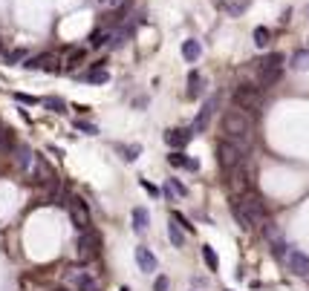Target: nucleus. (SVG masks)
Instances as JSON below:
<instances>
[{
    "mask_svg": "<svg viewBox=\"0 0 309 291\" xmlns=\"http://www.w3.org/2000/svg\"><path fill=\"white\" fill-rule=\"evenodd\" d=\"M220 130L226 133V139L237 141V144H243V147L251 150V115L246 110H240V107L226 110L220 118Z\"/></svg>",
    "mask_w": 309,
    "mask_h": 291,
    "instance_id": "obj_1",
    "label": "nucleus"
},
{
    "mask_svg": "<svg viewBox=\"0 0 309 291\" xmlns=\"http://www.w3.org/2000/svg\"><path fill=\"white\" fill-rule=\"evenodd\" d=\"M231 213H234V219L240 222V228L243 231H251L257 225H263L269 219V211H266V205L257 199V196H243V199H234L231 202Z\"/></svg>",
    "mask_w": 309,
    "mask_h": 291,
    "instance_id": "obj_2",
    "label": "nucleus"
},
{
    "mask_svg": "<svg viewBox=\"0 0 309 291\" xmlns=\"http://www.w3.org/2000/svg\"><path fill=\"white\" fill-rule=\"evenodd\" d=\"M248 156H251V150L243 147V144H237V141H231V139H222L217 144V161H220L222 173H231V170L243 168L248 161Z\"/></svg>",
    "mask_w": 309,
    "mask_h": 291,
    "instance_id": "obj_3",
    "label": "nucleus"
},
{
    "mask_svg": "<svg viewBox=\"0 0 309 291\" xmlns=\"http://www.w3.org/2000/svg\"><path fill=\"white\" fill-rule=\"evenodd\" d=\"M251 63H255V70H257V87L266 89V87H272L274 81L280 78L283 63H286V55L283 52H272L269 58H263V61H251Z\"/></svg>",
    "mask_w": 309,
    "mask_h": 291,
    "instance_id": "obj_4",
    "label": "nucleus"
},
{
    "mask_svg": "<svg viewBox=\"0 0 309 291\" xmlns=\"http://www.w3.org/2000/svg\"><path fill=\"white\" fill-rule=\"evenodd\" d=\"M231 98H234V107H240V110H260V104H263V89L255 87V84H240Z\"/></svg>",
    "mask_w": 309,
    "mask_h": 291,
    "instance_id": "obj_5",
    "label": "nucleus"
},
{
    "mask_svg": "<svg viewBox=\"0 0 309 291\" xmlns=\"http://www.w3.org/2000/svg\"><path fill=\"white\" fill-rule=\"evenodd\" d=\"M98 248H101V237H98L96 231H93V228L81 231L78 242H75V251H78V260H81V263H90V260L98 254Z\"/></svg>",
    "mask_w": 309,
    "mask_h": 291,
    "instance_id": "obj_6",
    "label": "nucleus"
},
{
    "mask_svg": "<svg viewBox=\"0 0 309 291\" xmlns=\"http://www.w3.org/2000/svg\"><path fill=\"white\" fill-rule=\"evenodd\" d=\"M70 216H72V222H75V228H78V231H87L90 225H93L87 202L78 199V196H72V199H70Z\"/></svg>",
    "mask_w": 309,
    "mask_h": 291,
    "instance_id": "obj_7",
    "label": "nucleus"
},
{
    "mask_svg": "<svg viewBox=\"0 0 309 291\" xmlns=\"http://www.w3.org/2000/svg\"><path fill=\"white\" fill-rule=\"evenodd\" d=\"M217 104H220V95H211V98H208V101L203 104V110L196 113L194 124H191L194 136H196V133H205V127H208V121H211V115H214V110H217Z\"/></svg>",
    "mask_w": 309,
    "mask_h": 291,
    "instance_id": "obj_8",
    "label": "nucleus"
},
{
    "mask_svg": "<svg viewBox=\"0 0 309 291\" xmlns=\"http://www.w3.org/2000/svg\"><path fill=\"white\" fill-rule=\"evenodd\" d=\"M23 67H26V70H46V72H58V70H61V67H58V58H55L52 52L32 55V58L23 61Z\"/></svg>",
    "mask_w": 309,
    "mask_h": 291,
    "instance_id": "obj_9",
    "label": "nucleus"
},
{
    "mask_svg": "<svg viewBox=\"0 0 309 291\" xmlns=\"http://www.w3.org/2000/svg\"><path fill=\"white\" fill-rule=\"evenodd\" d=\"M194 139V130L191 127H174V130L165 133V144L174 147V150H185V144Z\"/></svg>",
    "mask_w": 309,
    "mask_h": 291,
    "instance_id": "obj_10",
    "label": "nucleus"
},
{
    "mask_svg": "<svg viewBox=\"0 0 309 291\" xmlns=\"http://www.w3.org/2000/svg\"><path fill=\"white\" fill-rule=\"evenodd\" d=\"M286 263H289V271L295 277H309V256L303 251H292L286 254Z\"/></svg>",
    "mask_w": 309,
    "mask_h": 291,
    "instance_id": "obj_11",
    "label": "nucleus"
},
{
    "mask_svg": "<svg viewBox=\"0 0 309 291\" xmlns=\"http://www.w3.org/2000/svg\"><path fill=\"white\" fill-rule=\"evenodd\" d=\"M67 280H70L78 291H98L96 288V280H93L87 271H70V274H67Z\"/></svg>",
    "mask_w": 309,
    "mask_h": 291,
    "instance_id": "obj_12",
    "label": "nucleus"
},
{
    "mask_svg": "<svg viewBox=\"0 0 309 291\" xmlns=\"http://www.w3.org/2000/svg\"><path fill=\"white\" fill-rule=\"evenodd\" d=\"M136 263H139V268L145 274H153V271H156V256H153V251H150V248H145V245L136 248Z\"/></svg>",
    "mask_w": 309,
    "mask_h": 291,
    "instance_id": "obj_13",
    "label": "nucleus"
},
{
    "mask_svg": "<svg viewBox=\"0 0 309 291\" xmlns=\"http://www.w3.org/2000/svg\"><path fill=\"white\" fill-rule=\"evenodd\" d=\"M289 61H292L289 67L295 72H309V49H295Z\"/></svg>",
    "mask_w": 309,
    "mask_h": 291,
    "instance_id": "obj_14",
    "label": "nucleus"
},
{
    "mask_svg": "<svg viewBox=\"0 0 309 291\" xmlns=\"http://www.w3.org/2000/svg\"><path fill=\"white\" fill-rule=\"evenodd\" d=\"M203 87H205V78H203V72L191 70V72H188V98H196V95H200V92H203Z\"/></svg>",
    "mask_w": 309,
    "mask_h": 291,
    "instance_id": "obj_15",
    "label": "nucleus"
},
{
    "mask_svg": "<svg viewBox=\"0 0 309 291\" xmlns=\"http://www.w3.org/2000/svg\"><path fill=\"white\" fill-rule=\"evenodd\" d=\"M200 55H203V44H200V41H194V38L182 41V58H185V61L194 63L196 58H200Z\"/></svg>",
    "mask_w": 309,
    "mask_h": 291,
    "instance_id": "obj_16",
    "label": "nucleus"
},
{
    "mask_svg": "<svg viewBox=\"0 0 309 291\" xmlns=\"http://www.w3.org/2000/svg\"><path fill=\"white\" fill-rule=\"evenodd\" d=\"M148 225H150V213H148V208H133V231H148Z\"/></svg>",
    "mask_w": 309,
    "mask_h": 291,
    "instance_id": "obj_17",
    "label": "nucleus"
},
{
    "mask_svg": "<svg viewBox=\"0 0 309 291\" xmlns=\"http://www.w3.org/2000/svg\"><path fill=\"white\" fill-rule=\"evenodd\" d=\"M84 81H87V84H107V81H110V75H107L104 67L93 63V70H90L87 75H84Z\"/></svg>",
    "mask_w": 309,
    "mask_h": 291,
    "instance_id": "obj_18",
    "label": "nucleus"
},
{
    "mask_svg": "<svg viewBox=\"0 0 309 291\" xmlns=\"http://www.w3.org/2000/svg\"><path fill=\"white\" fill-rule=\"evenodd\" d=\"M90 46H93V49H101V46H110V32H107V29H96V32L90 35Z\"/></svg>",
    "mask_w": 309,
    "mask_h": 291,
    "instance_id": "obj_19",
    "label": "nucleus"
},
{
    "mask_svg": "<svg viewBox=\"0 0 309 291\" xmlns=\"http://www.w3.org/2000/svg\"><path fill=\"white\" fill-rule=\"evenodd\" d=\"M168 237H171V242H174V248H182V245H185V234L179 231V222L171 219V225H168Z\"/></svg>",
    "mask_w": 309,
    "mask_h": 291,
    "instance_id": "obj_20",
    "label": "nucleus"
},
{
    "mask_svg": "<svg viewBox=\"0 0 309 291\" xmlns=\"http://www.w3.org/2000/svg\"><path fill=\"white\" fill-rule=\"evenodd\" d=\"M203 260H205V265H208L211 271L220 268V256H217V251H214L211 245H203Z\"/></svg>",
    "mask_w": 309,
    "mask_h": 291,
    "instance_id": "obj_21",
    "label": "nucleus"
},
{
    "mask_svg": "<svg viewBox=\"0 0 309 291\" xmlns=\"http://www.w3.org/2000/svg\"><path fill=\"white\" fill-rule=\"evenodd\" d=\"M44 107L46 110H52V113H67V101L64 98H44Z\"/></svg>",
    "mask_w": 309,
    "mask_h": 291,
    "instance_id": "obj_22",
    "label": "nucleus"
},
{
    "mask_svg": "<svg viewBox=\"0 0 309 291\" xmlns=\"http://www.w3.org/2000/svg\"><path fill=\"white\" fill-rule=\"evenodd\" d=\"M3 58H6V63H23V61L29 58V55H26V49H23V46H18V49H12V52H6Z\"/></svg>",
    "mask_w": 309,
    "mask_h": 291,
    "instance_id": "obj_23",
    "label": "nucleus"
},
{
    "mask_svg": "<svg viewBox=\"0 0 309 291\" xmlns=\"http://www.w3.org/2000/svg\"><path fill=\"white\" fill-rule=\"evenodd\" d=\"M119 153H122L124 161H136L139 159V153H142V147L139 144H127V147H119Z\"/></svg>",
    "mask_w": 309,
    "mask_h": 291,
    "instance_id": "obj_24",
    "label": "nucleus"
},
{
    "mask_svg": "<svg viewBox=\"0 0 309 291\" xmlns=\"http://www.w3.org/2000/svg\"><path fill=\"white\" fill-rule=\"evenodd\" d=\"M269 41H272V32H269L266 26H257L255 29V44L257 46H269Z\"/></svg>",
    "mask_w": 309,
    "mask_h": 291,
    "instance_id": "obj_25",
    "label": "nucleus"
},
{
    "mask_svg": "<svg viewBox=\"0 0 309 291\" xmlns=\"http://www.w3.org/2000/svg\"><path fill=\"white\" fill-rule=\"evenodd\" d=\"M81 61H84V49H70V52H67V70L78 67Z\"/></svg>",
    "mask_w": 309,
    "mask_h": 291,
    "instance_id": "obj_26",
    "label": "nucleus"
},
{
    "mask_svg": "<svg viewBox=\"0 0 309 291\" xmlns=\"http://www.w3.org/2000/svg\"><path fill=\"white\" fill-rule=\"evenodd\" d=\"M165 187H171V190H174V196H177V199H182V196H188V187L182 185V182H179V179H168V185Z\"/></svg>",
    "mask_w": 309,
    "mask_h": 291,
    "instance_id": "obj_27",
    "label": "nucleus"
},
{
    "mask_svg": "<svg viewBox=\"0 0 309 291\" xmlns=\"http://www.w3.org/2000/svg\"><path fill=\"white\" fill-rule=\"evenodd\" d=\"M263 234H266V239L272 242V239H277V237H280V228H277V225H274L272 219H266V222H263Z\"/></svg>",
    "mask_w": 309,
    "mask_h": 291,
    "instance_id": "obj_28",
    "label": "nucleus"
},
{
    "mask_svg": "<svg viewBox=\"0 0 309 291\" xmlns=\"http://www.w3.org/2000/svg\"><path fill=\"white\" fill-rule=\"evenodd\" d=\"M168 161H171V168H185L188 156H182V150H174V153L168 156Z\"/></svg>",
    "mask_w": 309,
    "mask_h": 291,
    "instance_id": "obj_29",
    "label": "nucleus"
},
{
    "mask_svg": "<svg viewBox=\"0 0 309 291\" xmlns=\"http://www.w3.org/2000/svg\"><path fill=\"white\" fill-rule=\"evenodd\" d=\"M75 130L87 133V136H96V133H98V127H96V124H90V121H75Z\"/></svg>",
    "mask_w": 309,
    "mask_h": 291,
    "instance_id": "obj_30",
    "label": "nucleus"
},
{
    "mask_svg": "<svg viewBox=\"0 0 309 291\" xmlns=\"http://www.w3.org/2000/svg\"><path fill=\"white\" fill-rule=\"evenodd\" d=\"M15 101H20V104L32 107V104H38V101H41V98H35V95H26V92H15Z\"/></svg>",
    "mask_w": 309,
    "mask_h": 291,
    "instance_id": "obj_31",
    "label": "nucleus"
},
{
    "mask_svg": "<svg viewBox=\"0 0 309 291\" xmlns=\"http://www.w3.org/2000/svg\"><path fill=\"white\" fill-rule=\"evenodd\" d=\"M272 254L277 256V260H283V256H286V245H283L280 239H272Z\"/></svg>",
    "mask_w": 309,
    "mask_h": 291,
    "instance_id": "obj_32",
    "label": "nucleus"
},
{
    "mask_svg": "<svg viewBox=\"0 0 309 291\" xmlns=\"http://www.w3.org/2000/svg\"><path fill=\"white\" fill-rule=\"evenodd\" d=\"M226 12H229V15H243V12H246V3H226Z\"/></svg>",
    "mask_w": 309,
    "mask_h": 291,
    "instance_id": "obj_33",
    "label": "nucleus"
},
{
    "mask_svg": "<svg viewBox=\"0 0 309 291\" xmlns=\"http://www.w3.org/2000/svg\"><path fill=\"white\" fill-rule=\"evenodd\" d=\"M168 277H156V282H153V291H168Z\"/></svg>",
    "mask_w": 309,
    "mask_h": 291,
    "instance_id": "obj_34",
    "label": "nucleus"
},
{
    "mask_svg": "<svg viewBox=\"0 0 309 291\" xmlns=\"http://www.w3.org/2000/svg\"><path fill=\"white\" fill-rule=\"evenodd\" d=\"M142 187H145V190H148V193H153V196H156V193H159V190H156V187H153V185H150V182H142Z\"/></svg>",
    "mask_w": 309,
    "mask_h": 291,
    "instance_id": "obj_35",
    "label": "nucleus"
},
{
    "mask_svg": "<svg viewBox=\"0 0 309 291\" xmlns=\"http://www.w3.org/2000/svg\"><path fill=\"white\" fill-rule=\"evenodd\" d=\"M185 168H188V170H196V168H200V161H196V159H188Z\"/></svg>",
    "mask_w": 309,
    "mask_h": 291,
    "instance_id": "obj_36",
    "label": "nucleus"
},
{
    "mask_svg": "<svg viewBox=\"0 0 309 291\" xmlns=\"http://www.w3.org/2000/svg\"><path fill=\"white\" fill-rule=\"evenodd\" d=\"M0 49H3V44H0Z\"/></svg>",
    "mask_w": 309,
    "mask_h": 291,
    "instance_id": "obj_37",
    "label": "nucleus"
}]
</instances>
